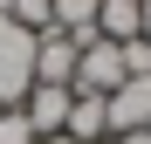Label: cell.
Returning <instances> with one entry per match:
<instances>
[{
	"label": "cell",
	"instance_id": "obj_10",
	"mask_svg": "<svg viewBox=\"0 0 151 144\" xmlns=\"http://www.w3.org/2000/svg\"><path fill=\"white\" fill-rule=\"evenodd\" d=\"M117 144H151V130H124V137H117Z\"/></svg>",
	"mask_w": 151,
	"mask_h": 144
},
{
	"label": "cell",
	"instance_id": "obj_9",
	"mask_svg": "<svg viewBox=\"0 0 151 144\" xmlns=\"http://www.w3.org/2000/svg\"><path fill=\"white\" fill-rule=\"evenodd\" d=\"M124 48V76H151V41L137 34V41H117Z\"/></svg>",
	"mask_w": 151,
	"mask_h": 144
},
{
	"label": "cell",
	"instance_id": "obj_7",
	"mask_svg": "<svg viewBox=\"0 0 151 144\" xmlns=\"http://www.w3.org/2000/svg\"><path fill=\"white\" fill-rule=\"evenodd\" d=\"M96 34L103 41H137L144 34V0H103L96 7Z\"/></svg>",
	"mask_w": 151,
	"mask_h": 144
},
{
	"label": "cell",
	"instance_id": "obj_1",
	"mask_svg": "<svg viewBox=\"0 0 151 144\" xmlns=\"http://www.w3.org/2000/svg\"><path fill=\"white\" fill-rule=\"evenodd\" d=\"M35 89V34L21 21H0V110H14Z\"/></svg>",
	"mask_w": 151,
	"mask_h": 144
},
{
	"label": "cell",
	"instance_id": "obj_6",
	"mask_svg": "<svg viewBox=\"0 0 151 144\" xmlns=\"http://www.w3.org/2000/svg\"><path fill=\"white\" fill-rule=\"evenodd\" d=\"M62 137H76V144H103V137H110V103H103V96H76Z\"/></svg>",
	"mask_w": 151,
	"mask_h": 144
},
{
	"label": "cell",
	"instance_id": "obj_12",
	"mask_svg": "<svg viewBox=\"0 0 151 144\" xmlns=\"http://www.w3.org/2000/svg\"><path fill=\"white\" fill-rule=\"evenodd\" d=\"M35 144H76V137H35Z\"/></svg>",
	"mask_w": 151,
	"mask_h": 144
},
{
	"label": "cell",
	"instance_id": "obj_4",
	"mask_svg": "<svg viewBox=\"0 0 151 144\" xmlns=\"http://www.w3.org/2000/svg\"><path fill=\"white\" fill-rule=\"evenodd\" d=\"M69 103H76V89H62V82H35L28 96H21V117L35 124V137H62Z\"/></svg>",
	"mask_w": 151,
	"mask_h": 144
},
{
	"label": "cell",
	"instance_id": "obj_3",
	"mask_svg": "<svg viewBox=\"0 0 151 144\" xmlns=\"http://www.w3.org/2000/svg\"><path fill=\"white\" fill-rule=\"evenodd\" d=\"M103 103H110V137H124V130H151V76H124Z\"/></svg>",
	"mask_w": 151,
	"mask_h": 144
},
{
	"label": "cell",
	"instance_id": "obj_8",
	"mask_svg": "<svg viewBox=\"0 0 151 144\" xmlns=\"http://www.w3.org/2000/svg\"><path fill=\"white\" fill-rule=\"evenodd\" d=\"M0 144H35V124L21 117V103H14V110H0Z\"/></svg>",
	"mask_w": 151,
	"mask_h": 144
},
{
	"label": "cell",
	"instance_id": "obj_5",
	"mask_svg": "<svg viewBox=\"0 0 151 144\" xmlns=\"http://www.w3.org/2000/svg\"><path fill=\"white\" fill-rule=\"evenodd\" d=\"M35 82H76V41L69 34H55V28H41L35 34Z\"/></svg>",
	"mask_w": 151,
	"mask_h": 144
},
{
	"label": "cell",
	"instance_id": "obj_11",
	"mask_svg": "<svg viewBox=\"0 0 151 144\" xmlns=\"http://www.w3.org/2000/svg\"><path fill=\"white\" fill-rule=\"evenodd\" d=\"M144 41H151V0H144Z\"/></svg>",
	"mask_w": 151,
	"mask_h": 144
},
{
	"label": "cell",
	"instance_id": "obj_2",
	"mask_svg": "<svg viewBox=\"0 0 151 144\" xmlns=\"http://www.w3.org/2000/svg\"><path fill=\"white\" fill-rule=\"evenodd\" d=\"M124 82V48L117 41H103V34H96V41H83V48H76V96H110Z\"/></svg>",
	"mask_w": 151,
	"mask_h": 144
}]
</instances>
